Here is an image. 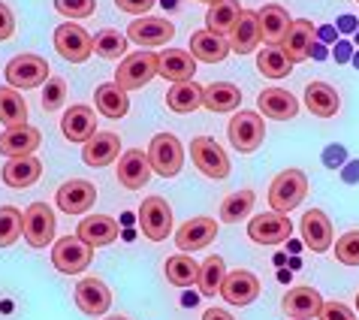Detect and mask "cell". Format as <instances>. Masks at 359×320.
<instances>
[{
  "label": "cell",
  "mask_w": 359,
  "mask_h": 320,
  "mask_svg": "<svg viewBox=\"0 0 359 320\" xmlns=\"http://www.w3.org/2000/svg\"><path fill=\"white\" fill-rule=\"evenodd\" d=\"M305 196H308V178L302 169H284L269 185V206H272V212L290 215L293 208L302 206Z\"/></svg>",
  "instance_id": "1"
},
{
  "label": "cell",
  "mask_w": 359,
  "mask_h": 320,
  "mask_svg": "<svg viewBox=\"0 0 359 320\" xmlns=\"http://www.w3.org/2000/svg\"><path fill=\"white\" fill-rule=\"evenodd\" d=\"M154 76H161V61H157V55L148 52V48L127 55L124 64H118V69H115V82H118V88H124V91L145 88Z\"/></svg>",
  "instance_id": "2"
},
{
  "label": "cell",
  "mask_w": 359,
  "mask_h": 320,
  "mask_svg": "<svg viewBox=\"0 0 359 320\" xmlns=\"http://www.w3.org/2000/svg\"><path fill=\"white\" fill-rule=\"evenodd\" d=\"M148 160H151V169L163 178H172L182 173L184 166V145L182 139L172 133H157L148 145Z\"/></svg>",
  "instance_id": "3"
},
{
  "label": "cell",
  "mask_w": 359,
  "mask_h": 320,
  "mask_svg": "<svg viewBox=\"0 0 359 320\" xmlns=\"http://www.w3.org/2000/svg\"><path fill=\"white\" fill-rule=\"evenodd\" d=\"M226 133H229V142H233L236 152L251 154L263 145V139H266L263 115L260 112H236L233 118H229Z\"/></svg>",
  "instance_id": "4"
},
{
  "label": "cell",
  "mask_w": 359,
  "mask_h": 320,
  "mask_svg": "<svg viewBox=\"0 0 359 320\" xmlns=\"http://www.w3.org/2000/svg\"><path fill=\"white\" fill-rule=\"evenodd\" d=\"M91 260H94V248L88 242H82L79 236L57 239L55 248H52V263H55L57 272H64V275L85 272V269L91 266Z\"/></svg>",
  "instance_id": "5"
},
{
  "label": "cell",
  "mask_w": 359,
  "mask_h": 320,
  "mask_svg": "<svg viewBox=\"0 0 359 320\" xmlns=\"http://www.w3.org/2000/svg\"><path fill=\"white\" fill-rule=\"evenodd\" d=\"M55 48H57V55H61L64 61H69V64H85L88 58L94 55V36L88 34L82 25L64 22L55 31Z\"/></svg>",
  "instance_id": "6"
},
{
  "label": "cell",
  "mask_w": 359,
  "mask_h": 320,
  "mask_svg": "<svg viewBox=\"0 0 359 320\" xmlns=\"http://www.w3.org/2000/svg\"><path fill=\"white\" fill-rule=\"evenodd\" d=\"M139 227H142V236L151 239V242H163L172 233V208H169L163 196L142 199V206H139Z\"/></svg>",
  "instance_id": "7"
},
{
  "label": "cell",
  "mask_w": 359,
  "mask_h": 320,
  "mask_svg": "<svg viewBox=\"0 0 359 320\" xmlns=\"http://www.w3.org/2000/svg\"><path fill=\"white\" fill-rule=\"evenodd\" d=\"M52 79L48 61L39 55H15L6 64V82L13 88H39Z\"/></svg>",
  "instance_id": "8"
},
{
  "label": "cell",
  "mask_w": 359,
  "mask_h": 320,
  "mask_svg": "<svg viewBox=\"0 0 359 320\" xmlns=\"http://www.w3.org/2000/svg\"><path fill=\"white\" fill-rule=\"evenodd\" d=\"M191 157L196 169L208 178H226L229 175V157L212 136H196L191 142Z\"/></svg>",
  "instance_id": "9"
},
{
  "label": "cell",
  "mask_w": 359,
  "mask_h": 320,
  "mask_svg": "<svg viewBox=\"0 0 359 320\" xmlns=\"http://www.w3.org/2000/svg\"><path fill=\"white\" fill-rule=\"evenodd\" d=\"M172 36H175V25L169 22V18H157V15H142L127 27V39L136 46H142V48L166 46Z\"/></svg>",
  "instance_id": "10"
},
{
  "label": "cell",
  "mask_w": 359,
  "mask_h": 320,
  "mask_svg": "<svg viewBox=\"0 0 359 320\" xmlns=\"http://www.w3.org/2000/svg\"><path fill=\"white\" fill-rule=\"evenodd\" d=\"M290 233H293V224L281 212H263L251 218V224H248V236L257 245H281L290 239Z\"/></svg>",
  "instance_id": "11"
},
{
  "label": "cell",
  "mask_w": 359,
  "mask_h": 320,
  "mask_svg": "<svg viewBox=\"0 0 359 320\" xmlns=\"http://www.w3.org/2000/svg\"><path fill=\"white\" fill-rule=\"evenodd\" d=\"M25 242L31 248H46L55 239V212L48 203H34L25 212Z\"/></svg>",
  "instance_id": "12"
},
{
  "label": "cell",
  "mask_w": 359,
  "mask_h": 320,
  "mask_svg": "<svg viewBox=\"0 0 359 320\" xmlns=\"http://www.w3.org/2000/svg\"><path fill=\"white\" fill-rule=\"evenodd\" d=\"M151 160H148V152L142 148H130L118 157V182H121L127 191H142V187L151 182Z\"/></svg>",
  "instance_id": "13"
},
{
  "label": "cell",
  "mask_w": 359,
  "mask_h": 320,
  "mask_svg": "<svg viewBox=\"0 0 359 320\" xmlns=\"http://www.w3.org/2000/svg\"><path fill=\"white\" fill-rule=\"evenodd\" d=\"M55 203L67 215H85L97 203V187L91 182H85V178H69L67 185L57 187Z\"/></svg>",
  "instance_id": "14"
},
{
  "label": "cell",
  "mask_w": 359,
  "mask_h": 320,
  "mask_svg": "<svg viewBox=\"0 0 359 320\" xmlns=\"http://www.w3.org/2000/svg\"><path fill=\"white\" fill-rule=\"evenodd\" d=\"M221 296L224 302L229 305H251L257 296H260V278L254 272H248V269H236V272L224 275L221 281Z\"/></svg>",
  "instance_id": "15"
},
{
  "label": "cell",
  "mask_w": 359,
  "mask_h": 320,
  "mask_svg": "<svg viewBox=\"0 0 359 320\" xmlns=\"http://www.w3.org/2000/svg\"><path fill=\"white\" fill-rule=\"evenodd\" d=\"M317 43V27L308 22V18H293L290 31H287V36L281 39V52L290 58L293 64H302L311 58V46Z\"/></svg>",
  "instance_id": "16"
},
{
  "label": "cell",
  "mask_w": 359,
  "mask_h": 320,
  "mask_svg": "<svg viewBox=\"0 0 359 320\" xmlns=\"http://www.w3.org/2000/svg\"><path fill=\"white\" fill-rule=\"evenodd\" d=\"M215 236H217L215 218L199 215V218H191V221H184L182 227H178L175 245H178V251H191V254H194V251H199V248L212 245Z\"/></svg>",
  "instance_id": "17"
},
{
  "label": "cell",
  "mask_w": 359,
  "mask_h": 320,
  "mask_svg": "<svg viewBox=\"0 0 359 320\" xmlns=\"http://www.w3.org/2000/svg\"><path fill=\"white\" fill-rule=\"evenodd\" d=\"M39 142H43V136H39V130L31 127V124H22V127H6L4 133H0V154L4 157H31Z\"/></svg>",
  "instance_id": "18"
},
{
  "label": "cell",
  "mask_w": 359,
  "mask_h": 320,
  "mask_svg": "<svg viewBox=\"0 0 359 320\" xmlns=\"http://www.w3.org/2000/svg\"><path fill=\"white\" fill-rule=\"evenodd\" d=\"M281 308H284V314L293 317V320H314L323 308V296L317 293L314 287L302 284V287L287 290L284 299H281Z\"/></svg>",
  "instance_id": "19"
},
{
  "label": "cell",
  "mask_w": 359,
  "mask_h": 320,
  "mask_svg": "<svg viewBox=\"0 0 359 320\" xmlns=\"http://www.w3.org/2000/svg\"><path fill=\"white\" fill-rule=\"evenodd\" d=\"M61 133L67 142H88L97 133V115L91 106H69L61 118Z\"/></svg>",
  "instance_id": "20"
},
{
  "label": "cell",
  "mask_w": 359,
  "mask_h": 320,
  "mask_svg": "<svg viewBox=\"0 0 359 320\" xmlns=\"http://www.w3.org/2000/svg\"><path fill=\"white\" fill-rule=\"evenodd\" d=\"M76 305L82 308L85 314L100 317L112 305V290L100 281V278H85V281L76 284Z\"/></svg>",
  "instance_id": "21"
},
{
  "label": "cell",
  "mask_w": 359,
  "mask_h": 320,
  "mask_svg": "<svg viewBox=\"0 0 359 320\" xmlns=\"http://www.w3.org/2000/svg\"><path fill=\"white\" fill-rule=\"evenodd\" d=\"M302 242L311 248L314 254H323L332 248V224H329V218L320 212V208H311V212L302 215Z\"/></svg>",
  "instance_id": "22"
},
{
  "label": "cell",
  "mask_w": 359,
  "mask_h": 320,
  "mask_svg": "<svg viewBox=\"0 0 359 320\" xmlns=\"http://www.w3.org/2000/svg\"><path fill=\"white\" fill-rule=\"evenodd\" d=\"M257 109L263 112V118H272V121H290L299 112V100L284 88H266L257 97Z\"/></svg>",
  "instance_id": "23"
},
{
  "label": "cell",
  "mask_w": 359,
  "mask_h": 320,
  "mask_svg": "<svg viewBox=\"0 0 359 320\" xmlns=\"http://www.w3.org/2000/svg\"><path fill=\"white\" fill-rule=\"evenodd\" d=\"M43 175V164L31 154V157H13L6 160V166L0 169V178H4L6 187H15V191H25V187H34Z\"/></svg>",
  "instance_id": "24"
},
{
  "label": "cell",
  "mask_w": 359,
  "mask_h": 320,
  "mask_svg": "<svg viewBox=\"0 0 359 320\" xmlns=\"http://www.w3.org/2000/svg\"><path fill=\"white\" fill-rule=\"evenodd\" d=\"M76 236L88 242L91 248H103V245H112L118 239V221L109 215H88L79 221L76 227Z\"/></svg>",
  "instance_id": "25"
},
{
  "label": "cell",
  "mask_w": 359,
  "mask_h": 320,
  "mask_svg": "<svg viewBox=\"0 0 359 320\" xmlns=\"http://www.w3.org/2000/svg\"><path fill=\"white\" fill-rule=\"evenodd\" d=\"M257 22H260V36L266 46H281V39L287 36V31H290V25H293V18L284 6L269 4L263 9H257Z\"/></svg>",
  "instance_id": "26"
},
{
  "label": "cell",
  "mask_w": 359,
  "mask_h": 320,
  "mask_svg": "<svg viewBox=\"0 0 359 320\" xmlns=\"http://www.w3.org/2000/svg\"><path fill=\"white\" fill-rule=\"evenodd\" d=\"M118 154H121V136L118 133H94L82 148V160L94 169L109 166L112 160H118Z\"/></svg>",
  "instance_id": "27"
},
{
  "label": "cell",
  "mask_w": 359,
  "mask_h": 320,
  "mask_svg": "<svg viewBox=\"0 0 359 320\" xmlns=\"http://www.w3.org/2000/svg\"><path fill=\"white\" fill-rule=\"evenodd\" d=\"M233 52L229 48V39L224 34H215V31H196L191 34V55L196 58V61L203 64H221L224 58Z\"/></svg>",
  "instance_id": "28"
},
{
  "label": "cell",
  "mask_w": 359,
  "mask_h": 320,
  "mask_svg": "<svg viewBox=\"0 0 359 320\" xmlns=\"http://www.w3.org/2000/svg\"><path fill=\"white\" fill-rule=\"evenodd\" d=\"M263 43L260 36V22H257V13L254 9H245L242 15H238L236 27L229 31V48H233L236 55H251L257 52V46Z\"/></svg>",
  "instance_id": "29"
},
{
  "label": "cell",
  "mask_w": 359,
  "mask_h": 320,
  "mask_svg": "<svg viewBox=\"0 0 359 320\" xmlns=\"http://www.w3.org/2000/svg\"><path fill=\"white\" fill-rule=\"evenodd\" d=\"M157 61H161V76L169 79L172 85L191 82L196 73V58L191 52H184V48H166V52L157 55Z\"/></svg>",
  "instance_id": "30"
},
{
  "label": "cell",
  "mask_w": 359,
  "mask_h": 320,
  "mask_svg": "<svg viewBox=\"0 0 359 320\" xmlns=\"http://www.w3.org/2000/svg\"><path fill=\"white\" fill-rule=\"evenodd\" d=\"M305 106L308 112L317 118H332L341 109V100H338V91L326 82H308L305 85Z\"/></svg>",
  "instance_id": "31"
},
{
  "label": "cell",
  "mask_w": 359,
  "mask_h": 320,
  "mask_svg": "<svg viewBox=\"0 0 359 320\" xmlns=\"http://www.w3.org/2000/svg\"><path fill=\"white\" fill-rule=\"evenodd\" d=\"M242 103V91L233 82H212L203 85V106L208 112H236Z\"/></svg>",
  "instance_id": "32"
},
{
  "label": "cell",
  "mask_w": 359,
  "mask_h": 320,
  "mask_svg": "<svg viewBox=\"0 0 359 320\" xmlns=\"http://www.w3.org/2000/svg\"><path fill=\"white\" fill-rule=\"evenodd\" d=\"M94 103H97V112H103L106 118H124L127 109H130V97H127L124 88H118V82H106V85H97L94 91Z\"/></svg>",
  "instance_id": "33"
},
{
  "label": "cell",
  "mask_w": 359,
  "mask_h": 320,
  "mask_svg": "<svg viewBox=\"0 0 359 320\" xmlns=\"http://www.w3.org/2000/svg\"><path fill=\"white\" fill-rule=\"evenodd\" d=\"M166 106L178 115H191L203 106V85H196L194 79L191 82H178L166 91Z\"/></svg>",
  "instance_id": "34"
},
{
  "label": "cell",
  "mask_w": 359,
  "mask_h": 320,
  "mask_svg": "<svg viewBox=\"0 0 359 320\" xmlns=\"http://www.w3.org/2000/svg\"><path fill=\"white\" fill-rule=\"evenodd\" d=\"M242 13H245V6L238 4V0H217V4H212L205 13V27L215 34H229Z\"/></svg>",
  "instance_id": "35"
},
{
  "label": "cell",
  "mask_w": 359,
  "mask_h": 320,
  "mask_svg": "<svg viewBox=\"0 0 359 320\" xmlns=\"http://www.w3.org/2000/svg\"><path fill=\"white\" fill-rule=\"evenodd\" d=\"M163 272H166V281L175 284V287H191L199 281V263L187 251H178V254L169 257Z\"/></svg>",
  "instance_id": "36"
},
{
  "label": "cell",
  "mask_w": 359,
  "mask_h": 320,
  "mask_svg": "<svg viewBox=\"0 0 359 320\" xmlns=\"http://www.w3.org/2000/svg\"><path fill=\"white\" fill-rule=\"evenodd\" d=\"M0 124L4 127L27 124V103L15 88H0Z\"/></svg>",
  "instance_id": "37"
},
{
  "label": "cell",
  "mask_w": 359,
  "mask_h": 320,
  "mask_svg": "<svg viewBox=\"0 0 359 320\" xmlns=\"http://www.w3.org/2000/svg\"><path fill=\"white\" fill-rule=\"evenodd\" d=\"M257 69H260L266 79H284L293 73V61L278 46H266L263 52L257 55Z\"/></svg>",
  "instance_id": "38"
},
{
  "label": "cell",
  "mask_w": 359,
  "mask_h": 320,
  "mask_svg": "<svg viewBox=\"0 0 359 320\" xmlns=\"http://www.w3.org/2000/svg\"><path fill=\"white\" fill-rule=\"evenodd\" d=\"M127 43H130V39L124 34L112 31V27H103V31L94 36V55L106 58V61H118V58L127 55Z\"/></svg>",
  "instance_id": "39"
},
{
  "label": "cell",
  "mask_w": 359,
  "mask_h": 320,
  "mask_svg": "<svg viewBox=\"0 0 359 320\" xmlns=\"http://www.w3.org/2000/svg\"><path fill=\"white\" fill-rule=\"evenodd\" d=\"M224 275H226V266H224V257H208L203 266H199V293L203 296H215V293H221V281H224Z\"/></svg>",
  "instance_id": "40"
},
{
  "label": "cell",
  "mask_w": 359,
  "mask_h": 320,
  "mask_svg": "<svg viewBox=\"0 0 359 320\" xmlns=\"http://www.w3.org/2000/svg\"><path fill=\"white\" fill-rule=\"evenodd\" d=\"M254 199H257V194L254 191H236V194H229L224 203H221V221L224 224H238L242 218L251 212L254 208Z\"/></svg>",
  "instance_id": "41"
},
{
  "label": "cell",
  "mask_w": 359,
  "mask_h": 320,
  "mask_svg": "<svg viewBox=\"0 0 359 320\" xmlns=\"http://www.w3.org/2000/svg\"><path fill=\"white\" fill-rule=\"evenodd\" d=\"M25 233V215L15 206H0V248H9Z\"/></svg>",
  "instance_id": "42"
},
{
  "label": "cell",
  "mask_w": 359,
  "mask_h": 320,
  "mask_svg": "<svg viewBox=\"0 0 359 320\" xmlns=\"http://www.w3.org/2000/svg\"><path fill=\"white\" fill-rule=\"evenodd\" d=\"M335 260L344 266H359V229H351L335 242Z\"/></svg>",
  "instance_id": "43"
},
{
  "label": "cell",
  "mask_w": 359,
  "mask_h": 320,
  "mask_svg": "<svg viewBox=\"0 0 359 320\" xmlns=\"http://www.w3.org/2000/svg\"><path fill=\"white\" fill-rule=\"evenodd\" d=\"M55 9L69 18H88V15H94L97 0H55Z\"/></svg>",
  "instance_id": "44"
},
{
  "label": "cell",
  "mask_w": 359,
  "mask_h": 320,
  "mask_svg": "<svg viewBox=\"0 0 359 320\" xmlns=\"http://www.w3.org/2000/svg\"><path fill=\"white\" fill-rule=\"evenodd\" d=\"M64 94H67L64 79H48V82H46V94H43V109H46V112H52V109L61 106Z\"/></svg>",
  "instance_id": "45"
},
{
  "label": "cell",
  "mask_w": 359,
  "mask_h": 320,
  "mask_svg": "<svg viewBox=\"0 0 359 320\" xmlns=\"http://www.w3.org/2000/svg\"><path fill=\"white\" fill-rule=\"evenodd\" d=\"M317 320H356V312L344 302H323Z\"/></svg>",
  "instance_id": "46"
},
{
  "label": "cell",
  "mask_w": 359,
  "mask_h": 320,
  "mask_svg": "<svg viewBox=\"0 0 359 320\" xmlns=\"http://www.w3.org/2000/svg\"><path fill=\"white\" fill-rule=\"evenodd\" d=\"M157 4V0H115V6L121 9V13H127V15H148L151 13V6Z\"/></svg>",
  "instance_id": "47"
},
{
  "label": "cell",
  "mask_w": 359,
  "mask_h": 320,
  "mask_svg": "<svg viewBox=\"0 0 359 320\" xmlns=\"http://www.w3.org/2000/svg\"><path fill=\"white\" fill-rule=\"evenodd\" d=\"M13 34H15V15L6 4H0V43L13 39Z\"/></svg>",
  "instance_id": "48"
},
{
  "label": "cell",
  "mask_w": 359,
  "mask_h": 320,
  "mask_svg": "<svg viewBox=\"0 0 359 320\" xmlns=\"http://www.w3.org/2000/svg\"><path fill=\"white\" fill-rule=\"evenodd\" d=\"M344 164V148L341 145H329L326 148V166H341Z\"/></svg>",
  "instance_id": "49"
},
{
  "label": "cell",
  "mask_w": 359,
  "mask_h": 320,
  "mask_svg": "<svg viewBox=\"0 0 359 320\" xmlns=\"http://www.w3.org/2000/svg\"><path fill=\"white\" fill-rule=\"evenodd\" d=\"M203 320H236V317L229 314V312H224V308H205Z\"/></svg>",
  "instance_id": "50"
},
{
  "label": "cell",
  "mask_w": 359,
  "mask_h": 320,
  "mask_svg": "<svg viewBox=\"0 0 359 320\" xmlns=\"http://www.w3.org/2000/svg\"><path fill=\"white\" fill-rule=\"evenodd\" d=\"M317 36L323 39V43H335L338 39V34H335V27H320V31H317Z\"/></svg>",
  "instance_id": "51"
},
{
  "label": "cell",
  "mask_w": 359,
  "mask_h": 320,
  "mask_svg": "<svg viewBox=\"0 0 359 320\" xmlns=\"http://www.w3.org/2000/svg\"><path fill=\"white\" fill-rule=\"evenodd\" d=\"M335 58L338 61H351V43H341L335 48Z\"/></svg>",
  "instance_id": "52"
},
{
  "label": "cell",
  "mask_w": 359,
  "mask_h": 320,
  "mask_svg": "<svg viewBox=\"0 0 359 320\" xmlns=\"http://www.w3.org/2000/svg\"><path fill=\"white\" fill-rule=\"evenodd\" d=\"M347 178H351V182H353V178H359V164H353L351 169H347V173H344Z\"/></svg>",
  "instance_id": "53"
},
{
  "label": "cell",
  "mask_w": 359,
  "mask_h": 320,
  "mask_svg": "<svg viewBox=\"0 0 359 320\" xmlns=\"http://www.w3.org/2000/svg\"><path fill=\"white\" fill-rule=\"evenodd\" d=\"M311 55H314V58H323V55H326V48L314 43V46H311Z\"/></svg>",
  "instance_id": "54"
},
{
  "label": "cell",
  "mask_w": 359,
  "mask_h": 320,
  "mask_svg": "<svg viewBox=\"0 0 359 320\" xmlns=\"http://www.w3.org/2000/svg\"><path fill=\"white\" fill-rule=\"evenodd\" d=\"M106 320H130V317H124V314H115V317H106Z\"/></svg>",
  "instance_id": "55"
},
{
  "label": "cell",
  "mask_w": 359,
  "mask_h": 320,
  "mask_svg": "<svg viewBox=\"0 0 359 320\" xmlns=\"http://www.w3.org/2000/svg\"><path fill=\"white\" fill-rule=\"evenodd\" d=\"M196 4H208V6H212V4H217V0H196Z\"/></svg>",
  "instance_id": "56"
},
{
  "label": "cell",
  "mask_w": 359,
  "mask_h": 320,
  "mask_svg": "<svg viewBox=\"0 0 359 320\" xmlns=\"http://www.w3.org/2000/svg\"><path fill=\"white\" fill-rule=\"evenodd\" d=\"M353 67H356V69H359V55H356V58H353Z\"/></svg>",
  "instance_id": "57"
},
{
  "label": "cell",
  "mask_w": 359,
  "mask_h": 320,
  "mask_svg": "<svg viewBox=\"0 0 359 320\" xmlns=\"http://www.w3.org/2000/svg\"><path fill=\"white\" fill-rule=\"evenodd\" d=\"M356 308H359V293H356Z\"/></svg>",
  "instance_id": "58"
},
{
  "label": "cell",
  "mask_w": 359,
  "mask_h": 320,
  "mask_svg": "<svg viewBox=\"0 0 359 320\" xmlns=\"http://www.w3.org/2000/svg\"><path fill=\"white\" fill-rule=\"evenodd\" d=\"M356 43H359V34H356Z\"/></svg>",
  "instance_id": "59"
},
{
  "label": "cell",
  "mask_w": 359,
  "mask_h": 320,
  "mask_svg": "<svg viewBox=\"0 0 359 320\" xmlns=\"http://www.w3.org/2000/svg\"><path fill=\"white\" fill-rule=\"evenodd\" d=\"M356 4H359V0H356Z\"/></svg>",
  "instance_id": "60"
}]
</instances>
